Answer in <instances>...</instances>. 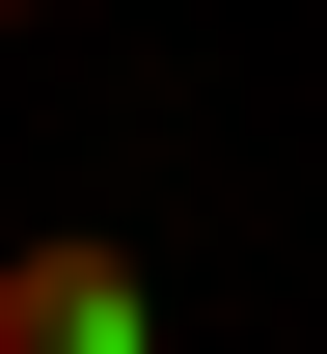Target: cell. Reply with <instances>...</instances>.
Returning <instances> with one entry per match:
<instances>
[{"mask_svg":"<svg viewBox=\"0 0 327 354\" xmlns=\"http://www.w3.org/2000/svg\"><path fill=\"white\" fill-rule=\"evenodd\" d=\"M0 354H164V272H137V245H82V218L0 245Z\"/></svg>","mask_w":327,"mask_h":354,"instance_id":"1","label":"cell"},{"mask_svg":"<svg viewBox=\"0 0 327 354\" xmlns=\"http://www.w3.org/2000/svg\"><path fill=\"white\" fill-rule=\"evenodd\" d=\"M0 28H28V0H0Z\"/></svg>","mask_w":327,"mask_h":354,"instance_id":"2","label":"cell"}]
</instances>
